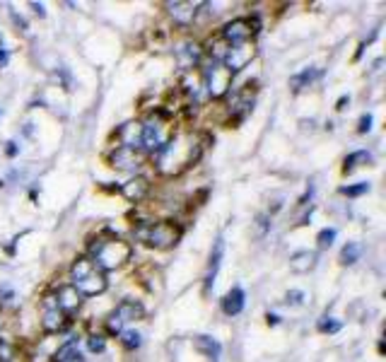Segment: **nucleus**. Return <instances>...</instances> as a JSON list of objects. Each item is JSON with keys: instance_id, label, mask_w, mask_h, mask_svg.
<instances>
[{"instance_id": "f257e3e1", "label": "nucleus", "mask_w": 386, "mask_h": 362, "mask_svg": "<svg viewBox=\"0 0 386 362\" xmlns=\"http://www.w3.org/2000/svg\"><path fill=\"white\" fill-rule=\"evenodd\" d=\"M208 143L210 135L205 133H184V130H177L172 135V140L157 152V170L165 177H177V174L186 172L191 165H196L203 157Z\"/></svg>"}, {"instance_id": "f03ea898", "label": "nucleus", "mask_w": 386, "mask_h": 362, "mask_svg": "<svg viewBox=\"0 0 386 362\" xmlns=\"http://www.w3.org/2000/svg\"><path fill=\"white\" fill-rule=\"evenodd\" d=\"M130 254L133 249L128 242L118 239L114 234H102L90 244V259L99 271H116L130 259Z\"/></svg>"}, {"instance_id": "7ed1b4c3", "label": "nucleus", "mask_w": 386, "mask_h": 362, "mask_svg": "<svg viewBox=\"0 0 386 362\" xmlns=\"http://www.w3.org/2000/svg\"><path fill=\"white\" fill-rule=\"evenodd\" d=\"M71 280H73V288L78 290L80 297H97L107 290V276L104 271L92 264L90 256H80V259L73 261L71 266Z\"/></svg>"}, {"instance_id": "20e7f679", "label": "nucleus", "mask_w": 386, "mask_h": 362, "mask_svg": "<svg viewBox=\"0 0 386 362\" xmlns=\"http://www.w3.org/2000/svg\"><path fill=\"white\" fill-rule=\"evenodd\" d=\"M177 133L172 116L165 109H155L150 116L142 121V148L147 152H160L167 143L172 140V135Z\"/></svg>"}, {"instance_id": "39448f33", "label": "nucleus", "mask_w": 386, "mask_h": 362, "mask_svg": "<svg viewBox=\"0 0 386 362\" xmlns=\"http://www.w3.org/2000/svg\"><path fill=\"white\" fill-rule=\"evenodd\" d=\"M135 239L145 242L152 249H172L182 239V227L177 222L169 220H157V222H138L133 227Z\"/></svg>"}, {"instance_id": "423d86ee", "label": "nucleus", "mask_w": 386, "mask_h": 362, "mask_svg": "<svg viewBox=\"0 0 386 362\" xmlns=\"http://www.w3.org/2000/svg\"><path fill=\"white\" fill-rule=\"evenodd\" d=\"M201 78H203V87L208 90V95L213 99H222L229 92V87H232L234 75L229 73L222 63L213 61V63L205 68V73L201 75Z\"/></svg>"}, {"instance_id": "0eeeda50", "label": "nucleus", "mask_w": 386, "mask_h": 362, "mask_svg": "<svg viewBox=\"0 0 386 362\" xmlns=\"http://www.w3.org/2000/svg\"><path fill=\"white\" fill-rule=\"evenodd\" d=\"M256 34V20H246V17H239V20H232L222 27L220 39L227 43V46H234V43H244L251 41V36Z\"/></svg>"}, {"instance_id": "6e6552de", "label": "nucleus", "mask_w": 386, "mask_h": 362, "mask_svg": "<svg viewBox=\"0 0 386 362\" xmlns=\"http://www.w3.org/2000/svg\"><path fill=\"white\" fill-rule=\"evenodd\" d=\"M256 56V48H254L251 41H244V43H234V46H227L225 51V58H222V66L227 68L229 73H239L251 63V58Z\"/></svg>"}, {"instance_id": "1a4fd4ad", "label": "nucleus", "mask_w": 386, "mask_h": 362, "mask_svg": "<svg viewBox=\"0 0 386 362\" xmlns=\"http://www.w3.org/2000/svg\"><path fill=\"white\" fill-rule=\"evenodd\" d=\"M68 326V316L63 311L58 309L53 297H46V309H43V316H41V329L46 333H58Z\"/></svg>"}, {"instance_id": "9d476101", "label": "nucleus", "mask_w": 386, "mask_h": 362, "mask_svg": "<svg viewBox=\"0 0 386 362\" xmlns=\"http://www.w3.org/2000/svg\"><path fill=\"white\" fill-rule=\"evenodd\" d=\"M116 138L121 143V148H128V150H133V152H138L142 148V123L140 121L123 123V126L118 128Z\"/></svg>"}, {"instance_id": "9b49d317", "label": "nucleus", "mask_w": 386, "mask_h": 362, "mask_svg": "<svg viewBox=\"0 0 386 362\" xmlns=\"http://www.w3.org/2000/svg\"><path fill=\"white\" fill-rule=\"evenodd\" d=\"M201 5L203 3H182V0H177V3H167V10H169V17L179 27H189L196 20Z\"/></svg>"}, {"instance_id": "f8f14e48", "label": "nucleus", "mask_w": 386, "mask_h": 362, "mask_svg": "<svg viewBox=\"0 0 386 362\" xmlns=\"http://www.w3.org/2000/svg\"><path fill=\"white\" fill-rule=\"evenodd\" d=\"M201 58H203V48L198 46L196 41H184L182 46L177 48V61L186 73L201 63Z\"/></svg>"}, {"instance_id": "ddd939ff", "label": "nucleus", "mask_w": 386, "mask_h": 362, "mask_svg": "<svg viewBox=\"0 0 386 362\" xmlns=\"http://www.w3.org/2000/svg\"><path fill=\"white\" fill-rule=\"evenodd\" d=\"M121 193L128 203H140V201H145L147 193H150V181L145 177H135L121 186Z\"/></svg>"}, {"instance_id": "4468645a", "label": "nucleus", "mask_w": 386, "mask_h": 362, "mask_svg": "<svg viewBox=\"0 0 386 362\" xmlns=\"http://www.w3.org/2000/svg\"><path fill=\"white\" fill-rule=\"evenodd\" d=\"M56 304H58V309L63 311L66 316H71V314H75V311L80 309V295H78V290L73 288V285H63V288H58V292H56Z\"/></svg>"}, {"instance_id": "2eb2a0df", "label": "nucleus", "mask_w": 386, "mask_h": 362, "mask_svg": "<svg viewBox=\"0 0 386 362\" xmlns=\"http://www.w3.org/2000/svg\"><path fill=\"white\" fill-rule=\"evenodd\" d=\"M109 162H111V167L123 170V172H130V170H135V167H140L138 152H133V150H128V148H121V145L109 155Z\"/></svg>"}, {"instance_id": "dca6fc26", "label": "nucleus", "mask_w": 386, "mask_h": 362, "mask_svg": "<svg viewBox=\"0 0 386 362\" xmlns=\"http://www.w3.org/2000/svg\"><path fill=\"white\" fill-rule=\"evenodd\" d=\"M114 314L123 321V326H126L130 321L142 319V316H145V307H142L140 302H135V299H123V302L114 309Z\"/></svg>"}, {"instance_id": "f3484780", "label": "nucleus", "mask_w": 386, "mask_h": 362, "mask_svg": "<svg viewBox=\"0 0 386 362\" xmlns=\"http://www.w3.org/2000/svg\"><path fill=\"white\" fill-rule=\"evenodd\" d=\"M222 256H225V239H217L213 247V254H210V264H208V273H205V292L213 288L215 276H217V268L222 264Z\"/></svg>"}, {"instance_id": "a211bd4d", "label": "nucleus", "mask_w": 386, "mask_h": 362, "mask_svg": "<svg viewBox=\"0 0 386 362\" xmlns=\"http://www.w3.org/2000/svg\"><path fill=\"white\" fill-rule=\"evenodd\" d=\"M244 290L241 288H234V290H229L225 299H222V311H225L227 316H236V314H241V309H244Z\"/></svg>"}, {"instance_id": "6ab92c4d", "label": "nucleus", "mask_w": 386, "mask_h": 362, "mask_svg": "<svg viewBox=\"0 0 386 362\" xmlns=\"http://www.w3.org/2000/svg\"><path fill=\"white\" fill-rule=\"evenodd\" d=\"M316 266V252H297L290 256V268L295 273H309Z\"/></svg>"}, {"instance_id": "aec40b11", "label": "nucleus", "mask_w": 386, "mask_h": 362, "mask_svg": "<svg viewBox=\"0 0 386 362\" xmlns=\"http://www.w3.org/2000/svg\"><path fill=\"white\" fill-rule=\"evenodd\" d=\"M193 346H196L203 355H208L213 362H217V358H220V351H222L220 343H217L215 338H210V336H196Z\"/></svg>"}, {"instance_id": "412c9836", "label": "nucleus", "mask_w": 386, "mask_h": 362, "mask_svg": "<svg viewBox=\"0 0 386 362\" xmlns=\"http://www.w3.org/2000/svg\"><path fill=\"white\" fill-rule=\"evenodd\" d=\"M316 78H319V71H316V68H307V71H302V73L292 75V78H290V87H292V92H302L304 87L314 83Z\"/></svg>"}, {"instance_id": "4be33fe9", "label": "nucleus", "mask_w": 386, "mask_h": 362, "mask_svg": "<svg viewBox=\"0 0 386 362\" xmlns=\"http://www.w3.org/2000/svg\"><path fill=\"white\" fill-rule=\"evenodd\" d=\"M201 87H203V78L201 75H193V71H189L184 75V80H182V90L189 95L191 99H196L198 97V92H201Z\"/></svg>"}, {"instance_id": "5701e85b", "label": "nucleus", "mask_w": 386, "mask_h": 362, "mask_svg": "<svg viewBox=\"0 0 386 362\" xmlns=\"http://www.w3.org/2000/svg\"><path fill=\"white\" fill-rule=\"evenodd\" d=\"M360 256H362V244H358V242H348V244L343 247V252H340V264L353 266L360 261Z\"/></svg>"}, {"instance_id": "b1692460", "label": "nucleus", "mask_w": 386, "mask_h": 362, "mask_svg": "<svg viewBox=\"0 0 386 362\" xmlns=\"http://www.w3.org/2000/svg\"><path fill=\"white\" fill-rule=\"evenodd\" d=\"M75 358H80L78 341H75V338H71L68 343H63V346H61L58 351H56V355H53L56 362H71V360H75Z\"/></svg>"}, {"instance_id": "393cba45", "label": "nucleus", "mask_w": 386, "mask_h": 362, "mask_svg": "<svg viewBox=\"0 0 386 362\" xmlns=\"http://www.w3.org/2000/svg\"><path fill=\"white\" fill-rule=\"evenodd\" d=\"M370 160H372V155L367 152V150H358V152H353V155H348V157H345L343 172H345V174H350L353 170H358L360 165H367Z\"/></svg>"}, {"instance_id": "a878e982", "label": "nucleus", "mask_w": 386, "mask_h": 362, "mask_svg": "<svg viewBox=\"0 0 386 362\" xmlns=\"http://www.w3.org/2000/svg\"><path fill=\"white\" fill-rule=\"evenodd\" d=\"M121 343H123V348H128V351H135V348H140V333L138 331H121Z\"/></svg>"}, {"instance_id": "bb28decb", "label": "nucleus", "mask_w": 386, "mask_h": 362, "mask_svg": "<svg viewBox=\"0 0 386 362\" xmlns=\"http://www.w3.org/2000/svg\"><path fill=\"white\" fill-rule=\"evenodd\" d=\"M372 186L367 184V181H360V184H355V186H343L340 189V193L343 196H350V198H358V196H365V193H370Z\"/></svg>"}, {"instance_id": "cd10ccee", "label": "nucleus", "mask_w": 386, "mask_h": 362, "mask_svg": "<svg viewBox=\"0 0 386 362\" xmlns=\"http://www.w3.org/2000/svg\"><path fill=\"white\" fill-rule=\"evenodd\" d=\"M319 331H321V333H338V331H340V321H335L333 316H321V319H319Z\"/></svg>"}, {"instance_id": "c85d7f7f", "label": "nucleus", "mask_w": 386, "mask_h": 362, "mask_svg": "<svg viewBox=\"0 0 386 362\" xmlns=\"http://www.w3.org/2000/svg\"><path fill=\"white\" fill-rule=\"evenodd\" d=\"M335 229L333 227H326V229H321L319 237H316V242H319V249H328L333 244V239H335Z\"/></svg>"}, {"instance_id": "c756f323", "label": "nucleus", "mask_w": 386, "mask_h": 362, "mask_svg": "<svg viewBox=\"0 0 386 362\" xmlns=\"http://www.w3.org/2000/svg\"><path fill=\"white\" fill-rule=\"evenodd\" d=\"M12 358H15V348L8 341L0 338V362H12Z\"/></svg>"}, {"instance_id": "7c9ffc66", "label": "nucleus", "mask_w": 386, "mask_h": 362, "mask_svg": "<svg viewBox=\"0 0 386 362\" xmlns=\"http://www.w3.org/2000/svg\"><path fill=\"white\" fill-rule=\"evenodd\" d=\"M87 346H90V351H92V353H102L104 348H107V341H104V336H90Z\"/></svg>"}, {"instance_id": "2f4dec72", "label": "nucleus", "mask_w": 386, "mask_h": 362, "mask_svg": "<svg viewBox=\"0 0 386 362\" xmlns=\"http://www.w3.org/2000/svg\"><path fill=\"white\" fill-rule=\"evenodd\" d=\"M256 227H259V237H264L266 232H268V229H271V222H268V217H266V215H259L256 217Z\"/></svg>"}, {"instance_id": "473e14b6", "label": "nucleus", "mask_w": 386, "mask_h": 362, "mask_svg": "<svg viewBox=\"0 0 386 362\" xmlns=\"http://www.w3.org/2000/svg\"><path fill=\"white\" fill-rule=\"evenodd\" d=\"M288 304H304V292L302 290H290L288 292Z\"/></svg>"}, {"instance_id": "72a5a7b5", "label": "nucleus", "mask_w": 386, "mask_h": 362, "mask_svg": "<svg viewBox=\"0 0 386 362\" xmlns=\"http://www.w3.org/2000/svg\"><path fill=\"white\" fill-rule=\"evenodd\" d=\"M372 121H375V118H372V114H362V118H360V126H358L360 133H367V130L372 128Z\"/></svg>"}, {"instance_id": "f704fd0d", "label": "nucleus", "mask_w": 386, "mask_h": 362, "mask_svg": "<svg viewBox=\"0 0 386 362\" xmlns=\"http://www.w3.org/2000/svg\"><path fill=\"white\" fill-rule=\"evenodd\" d=\"M8 61H10V53H8V51H5V48H3V51H0V68H5V66H8Z\"/></svg>"}, {"instance_id": "c9c22d12", "label": "nucleus", "mask_w": 386, "mask_h": 362, "mask_svg": "<svg viewBox=\"0 0 386 362\" xmlns=\"http://www.w3.org/2000/svg\"><path fill=\"white\" fill-rule=\"evenodd\" d=\"M8 155H10V157H12V155H17V143H8Z\"/></svg>"}, {"instance_id": "e433bc0d", "label": "nucleus", "mask_w": 386, "mask_h": 362, "mask_svg": "<svg viewBox=\"0 0 386 362\" xmlns=\"http://www.w3.org/2000/svg\"><path fill=\"white\" fill-rule=\"evenodd\" d=\"M32 8H34V12H39V15L43 17V5L41 3H32Z\"/></svg>"}, {"instance_id": "4c0bfd02", "label": "nucleus", "mask_w": 386, "mask_h": 362, "mask_svg": "<svg viewBox=\"0 0 386 362\" xmlns=\"http://www.w3.org/2000/svg\"><path fill=\"white\" fill-rule=\"evenodd\" d=\"M268 324H278V316H276V314H268Z\"/></svg>"}, {"instance_id": "58836bf2", "label": "nucleus", "mask_w": 386, "mask_h": 362, "mask_svg": "<svg viewBox=\"0 0 386 362\" xmlns=\"http://www.w3.org/2000/svg\"><path fill=\"white\" fill-rule=\"evenodd\" d=\"M71 362H83V358H75V360H71Z\"/></svg>"}]
</instances>
